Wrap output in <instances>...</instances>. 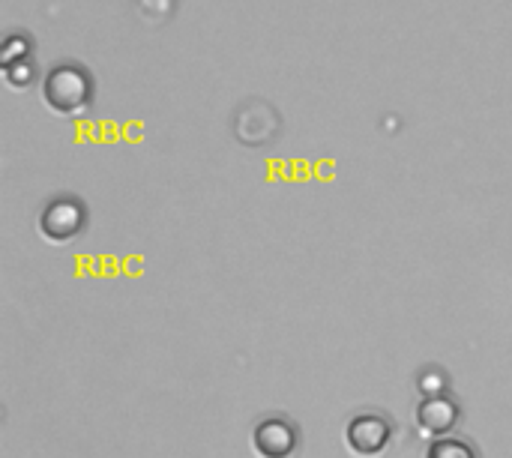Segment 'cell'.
<instances>
[{
  "mask_svg": "<svg viewBox=\"0 0 512 458\" xmlns=\"http://www.w3.org/2000/svg\"><path fill=\"white\" fill-rule=\"evenodd\" d=\"M42 102L63 117L84 114L93 102V78L90 72L75 60L54 63L42 78Z\"/></svg>",
  "mask_w": 512,
  "mask_h": 458,
  "instance_id": "1",
  "label": "cell"
},
{
  "mask_svg": "<svg viewBox=\"0 0 512 458\" xmlns=\"http://www.w3.org/2000/svg\"><path fill=\"white\" fill-rule=\"evenodd\" d=\"M396 441V423L390 414L384 411H357L348 423H345V447L351 450V456L357 458H381L390 453Z\"/></svg>",
  "mask_w": 512,
  "mask_h": 458,
  "instance_id": "2",
  "label": "cell"
},
{
  "mask_svg": "<svg viewBox=\"0 0 512 458\" xmlns=\"http://www.w3.org/2000/svg\"><path fill=\"white\" fill-rule=\"evenodd\" d=\"M87 204L78 195H54L36 219V228L42 234V240L54 243V246H66L72 240H78L87 228Z\"/></svg>",
  "mask_w": 512,
  "mask_h": 458,
  "instance_id": "3",
  "label": "cell"
},
{
  "mask_svg": "<svg viewBox=\"0 0 512 458\" xmlns=\"http://www.w3.org/2000/svg\"><path fill=\"white\" fill-rule=\"evenodd\" d=\"M300 447V426L285 414H267L252 429V450L258 458H297Z\"/></svg>",
  "mask_w": 512,
  "mask_h": 458,
  "instance_id": "4",
  "label": "cell"
},
{
  "mask_svg": "<svg viewBox=\"0 0 512 458\" xmlns=\"http://www.w3.org/2000/svg\"><path fill=\"white\" fill-rule=\"evenodd\" d=\"M462 420V408L453 396H438V399H423L417 405V426L423 435L435 438H450L456 435V426Z\"/></svg>",
  "mask_w": 512,
  "mask_h": 458,
  "instance_id": "5",
  "label": "cell"
},
{
  "mask_svg": "<svg viewBox=\"0 0 512 458\" xmlns=\"http://www.w3.org/2000/svg\"><path fill=\"white\" fill-rule=\"evenodd\" d=\"M423 458H480V450H477L474 441H468L462 435H450V438L429 441Z\"/></svg>",
  "mask_w": 512,
  "mask_h": 458,
  "instance_id": "6",
  "label": "cell"
},
{
  "mask_svg": "<svg viewBox=\"0 0 512 458\" xmlns=\"http://www.w3.org/2000/svg\"><path fill=\"white\" fill-rule=\"evenodd\" d=\"M417 390L423 399H438V396H450V378L444 369L438 366H426L420 375H417Z\"/></svg>",
  "mask_w": 512,
  "mask_h": 458,
  "instance_id": "7",
  "label": "cell"
}]
</instances>
